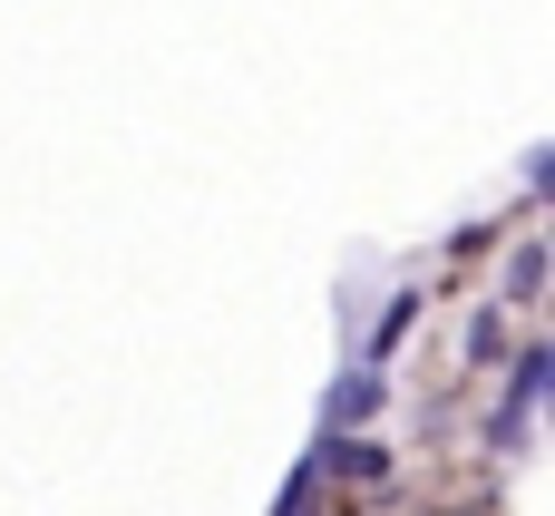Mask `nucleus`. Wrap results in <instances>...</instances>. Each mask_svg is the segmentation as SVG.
<instances>
[{"label": "nucleus", "mask_w": 555, "mask_h": 516, "mask_svg": "<svg viewBox=\"0 0 555 516\" xmlns=\"http://www.w3.org/2000/svg\"><path fill=\"white\" fill-rule=\"evenodd\" d=\"M546 380H555V351H546V341H527V351H517V380H507V410H498V429H488L507 459L537 439V400H546Z\"/></svg>", "instance_id": "f257e3e1"}, {"label": "nucleus", "mask_w": 555, "mask_h": 516, "mask_svg": "<svg viewBox=\"0 0 555 516\" xmlns=\"http://www.w3.org/2000/svg\"><path fill=\"white\" fill-rule=\"evenodd\" d=\"M390 410V380L371 371V361H351L332 390H322V429H361V420H380Z\"/></svg>", "instance_id": "f03ea898"}, {"label": "nucleus", "mask_w": 555, "mask_h": 516, "mask_svg": "<svg viewBox=\"0 0 555 516\" xmlns=\"http://www.w3.org/2000/svg\"><path fill=\"white\" fill-rule=\"evenodd\" d=\"M410 322H420V293H390V302L371 312V332H361V351H351V361H371V371H380V361L410 341Z\"/></svg>", "instance_id": "7ed1b4c3"}, {"label": "nucleus", "mask_w": 555, "mask_h": 516, "mask_svg": "<svg viewBox=\"0 0 555 516\" xmlns=\"http://www.w3.org/2000/svg\"><path fill=\"white\" fill-rule=\"evenodd\" d=\"M546 293V244H517L507 254V302H537Z\"/></svg>", "instance_id": "20e7f679"}, {"label": "nucleus", "mask_w": 555, "mask_h": 516, "mask_svg": "<svg viewBox=\"0 0 555 516\" xmlns=\"http://www.w3.org/2000/svg\"><path fill=\"white\" fill-rule=\"evenodd\" d=\"M468 361H478V371H488V361H507V322H498V312H478V322H468Z\"/></svg>", "instance_id": "39448f33"}, {"label": "nucleus", "mask_w": 555, "mask_h": 516, "mask_svg": "<svg viewBox=\"0 0 555 516\" xmlns=\"http://www.w3.org/2000/svg\"><path fill=\"white\" fill-rule=\"evenodd\" d=\"M517 185H527V205H546V185H555V146H527V166H517Z\"/></svg>", "instance_id": "423d86ee"}, {"label": "nucleus", "mask_w": 555, "mask_h": 516, "mask_svg": "<svg viewBox=\"0 0 555 516\" xmlns=\"http://www.w3.org/2000/svg\"><path fill=\"white\" fill-rule=\"evenodd\" d=\"M302 507H312V459H302V468L283 478V498H273V516H302Z\"/></svg>", "instance_id": "0eeeda50"}]
</instances>
